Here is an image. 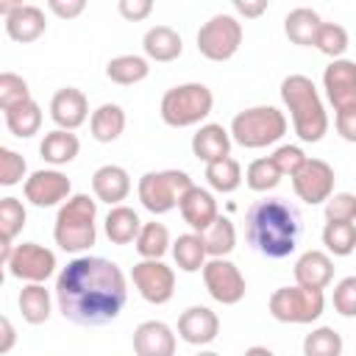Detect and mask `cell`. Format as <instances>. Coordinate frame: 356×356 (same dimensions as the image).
<instances>
[{
	"mask_svg": "<svg viewBox=\"0 0 356 356\" xmlns=\"http://www.w3.org/2000/svg\"><path fill=\"white\" fill-rule=\"evenodd\" d=\"M89 131L97 142H114L125 131V111L117 103H103L89 117Z\"/></svg>",
	"mask_w": 356,
	"mask_h": 356,
	"instance_id": "83f0119b",
	"label": "cell"
},
{
	"mask_svg": "<svg viewBox=\"0 0 356 356\" xmlns=\"http://www.w3.org/2000/svg\"><path fill=\"white\" fill-rule=\"evenodd\" d=\"M314 47H317L323 56H328L331 61H337V58H342L345 50H348V31H345L342 25H337V22H323V25H320V33H317V39H314Z\"/></svg>",
	"mask_w": 356,
	"mask_h": 356,
	"instance_id": "ab89813d",
	"label": "cell"
},
{
	"mask_svg": "<svg viewBox=\"0 0 356 356\" xmlns=\"http://www.w3.org/2000/svg\"><path fill=\"white\" fill-rule=\"evenodd\" d=\"M195 356H220V353H214V350H200V353H195Z\"/></svg>",
	"mask_w": 356,
	"mask_h": 356,
	"instance_id": "f5cc1de1",
	"label": "cell"
},
{
	"mask_svg": "<svg viewBox=\"0 0 356 356\" xmlns=\"http://www.w3.org/2000/svg\"><path fill=\"white\" fill-rule=\"evenodd\" d=\"M270 314L278 323H292V325H306L320 320L325 309V295L323 289H309V286H278L270 300H267Z\"/></svg>",
	"mask_w": 356,
	"mask_h": 356,
	"instance_id": "ba28073f",
	"label": "cell"
},
{
	"mask_svg": "<svg viewBox=\"0 0 356 356\" xmlns=\"http://www.w3.org/2000/svg\"><path fill=\"white\" fill-rule=\"evenodd\" d=\"M300 231V211L284 197L256 200L245 214V236L250 248L267 259H286L295 253Z\"/></svg>",
	"mask_w": 356,
	"mask_h": 356,
	"instance_id": "7a4b0ae2",
	"label": "cell"
},
{
	"mask_svg": "<svg viewBox=\"0 0 356 356\" xmlns=\"http://www.w3.org/2000/svg\"><path fill=\"white\" fill-rule=\"evenodd\" d=\"M92 192L97 200L108 206H122V200L131 192V175L120 164H103L92 175Z\"/></svg>",
	"mask_w": 356,
	"mask_h": 356,
	"instance_id": "ffe728a7",
	"label": "cell"
},
{
	"mask_svg": "<svg viewBox=\"0 0 356 356\" xmlns=\"http://www.w3.org/2000/svg\"><path fill=\"white\" fill-rule=\"evenodd\" d=\"M178 211H181L184 222H186L195 234H203V231H206V228L220 217L214 195H211L209 189H203V186H192V189L181 197Z\"/></svg>",
	"mask_w": 356,
	"mask_h": 356,
	"instance_id": "d6986e66",
	"label": "cell"
},
{
	"mask_svg": "<svg viewBox=\"0 0 356 356\" xmlns=\"http://www.w3.org/2000/svg\"><path fill=\"white\" fill-rule=\"evenodd\" d=\"M231 142L234 139H231V131L228 128H222L220 122H206L192 136V153L200 161L211 164V161H220V159L231 156Z\"/></svg>",
	"mask_w": 356,
	"mask_h": 356,
	"instance_id": "603a6c76",
	"label": "cell"
},
{
	"mask_svg": "<svg viewBox=\"0 0 356 356\" xmlns=\"http://www.w3.org/2000/svg\"><path fill=\"white\" fill-rule=\"evenodd\" d=\"M3 117H6V128L19 139H28V136L39 134V128H42V108L36 100L14 106V108L3 111Z\"/></svg>",
	"mask_w": 356,
	"mask_h": 356,
	"instance_id": "d6a6232c",
	"label": "cell"
},
{
	"mask_svg": "<svg viewBox=\"0 0 356 356\" xmlns=\"http://www.w3.org/2000/svg\"><path fill=\"white\" fill-rule=\"evenodd\" d=\"M150 72V64L145 56H134V53H125V56H114L108 64H106V78L120 83V86H134L139 81H145Z\"/></svg>",
	"mask_w": 356,
	"mask_h": 356,
	"instance_id": "4dcf8cb0",
	"label": "cell"
},
{
	"mask_svg": "<svg viewBox=\"0 0 356 356\" xmlns=\"http://www.w3.org/2000/svg\"><path fill=\"white\" fill-rule=\"evenodd\" d=\"M206 181H209V186H211L214 192L231 195V192H236L239 184H242V167H239V161H236L234 156H225V159H220V161L206 164Z\"/></svg>",
	"mask_w": 356,
	"mask_h": 356,
	"instance_id": "836d02e7",
	"label": "cell"
},
{
	"mask_svg": "<svg viewBox=\"0 0 356 356\" xmlns=\"http://www.w3.org/2000/svg\"><path fill=\"white\" fill-rule=\"evenodd\" d=\"M44 31H47V22H44V11L39 6L19 3V8L11 17H6V33H8V39H14L19 44L36 42Z\"/></svg>",
	"mask_w": 356,
	"mask_h": 356,
	"instance_id": "cb8c5ba5",
	"label": "cell"
},
{
	"mask_svg": "<svg viewBox=\"0 0 356 356\" xmlns=\"http://www.w3.org/2000/svg\"><path fill=\"white\" fill-rule=\"evenodd\" d=\"M28 172L25 159L11 150V147H0V184L3 186H17Z\"/></svg>",
	"mask_w": 356,
	"mask_h": 356,
	"instance_id": "7bdbcfd3",
	"label": "cell"
},
{
	"mask_svg": "<svg viewBox=\"0 0 356 356\" xmlns=\"http://www.w3.org/2000/svg\"><path fill=\"white\" fill-rule=\"evenodd\" d=\"M281 172H278V167L273 164V159L267 156V159H253L250 164H248V170H245V184L253 189V192H270V189H275L278 184H281Z\"/></svg>",
	"mask_w": 356,
	"mask_h": 356,
	"instance_id": "74e56055",
	"label": "cell"
},
{
	"mask_svg": "<svg viewBox=\"0 0 356 356\" xmlns=\"http://www.w3.org/2000/svg\"><path fill=\"white\" fill-rule=\"evenodd\" d=\"M0 337H3L0 339V353H8L14 348V342H17V331H14L8 317H0Z\"/></svg>",
	"mask_w": 356,
	"mask_h": 356,
	"instance_id": "f907efd6",
	"label": "cell"
},
{
	"mask_svg": "<svg viewBox=\"0 0 356 356\" xmlns=\"http://www.w3.org/2000/svg\"><path fill=\"white\" fill-rule=\"evenodd\" d=\"M142 50H145V58L147 61L167 64V61H175L184 53V42H181V33L175 28H170V25H153L142 36Z\"/></svg>",
	"mask_w": 356,
	"mask_h": 356,
	"instance_id": "7402d4cb",
	"label": "cell"
},
{
	"mask_svg": "<svg viewBox=\"0 0 356 356\" xmlns=\"http://www.w3.org/2000/svg\"><path fill=\"white\" fill-rule=\"evenodd\" d=\"M142 225L145 222L139 220V214L131 206H111L108 214H106V222H103L106 236L114 245H131V242H136Z\"/></svg>",
	"mask_w": 356,
	"mask_h": 356,
	"instance_id": "484cf974",
	"label": "cell"
},
{
	"mask_svg": "<svg viewBox=\"0 0 356 356\" xmlns=\"http://www.w3.org/2000/svg\"><path fill=\"white\" fill-rule=\"evenodd\" d=\"M242 356H275V353H273L270 348H264V345H250Z\"/></svg>",
	"mask_w": 356,
	"mask_h": 356,
	"instance_id": "816d5d0a",
	"label": "cell"
},
{
	"mask_svg": "<svg viewBox=\"0 0 356 356\" xmlns=\"http://www.w3.org/2000/svg\"><path fill=\"white\" fill-rule=\"evenodd\" d=\"M281 100L292 117V128L300 142H320L328 134V114L312 78L295 72L281 81Z\"/></svg>",
	"mask_w": 356,
	"mask_h": 356,
	"instance_id": "3957f363",
	"label": "cell"
},
{
	"mask_svg": "<svg viewBox=\"0 0 356 356\" xmlns=\"http://www.w3.org/2000/svg\"><path fill=\"white\" fill-rule=\"evenodd\" d=\"M72 184L61 170H36L25 178V200L36 209H50L67 203L72 195Z\"/></svg>",
	"mask_w": 356,
	"mask_h": 356,
	"instance_id": "5bb4252c",
	"label": "cell"
},
{
	"mask_svg": "<svg viewBox=\"0 0 356 356\" xmlns=\"http://www.w3.org/2000/svg\"><path fill=\"white\" fill-rule=\"evenodd\" d=\"M203 245H206V253H209V259H225L234 248H236V228H234V222L228 220V217H217L203 234Z\"/></svg>",
	"mask_w": 356,
	"mask_h": 356,
	"instance_id": "1f68e13d",
	"label": "cell"
},
{
	"mask_svg": "<svg viewBox=\"0 0 356 356\" xmlns=\"http://www.w3.org/2000/svg\"><path fill=\"white\" fill-rule=\"evenodd\" d=\"M117 11H120L128 22H139V19H147V17H150L153 3H150V0H120V3H117Z\"/></svg>",
	"mask_w": 356,
	"mask_h": 356,
	"instance_id": "bcb514c9",
	"label": "cell"
},
{
	"mask_svg": "<svg viewBox=\"0 0 356 356\" xmlns=\"http://www.w3.org/2000/svg\"><path fill=\"white\" fill-rule=\"evenodd\" d=\"M97 200L78 192L67 203H61L56 222H53V239L67 253H83L97 239Z\"/></svg>",
	"mask_w": 356,
	"mask_h": 356,
	"instance_id": "277c9868",
	"label": "cell"
},
{
	"mask_svg": "<svg viewBox=\"0 0 356 356\" xmlns=\"http://www.w3.org/2000/svg\"><path fill=\"white\" fill-rule=\"evenodd\" d=\"M8 275L28 281V284H44L56 273V253L36 242L14 245V253L8 259Z\"/></svg>",
	"mask_w": 356,
	"mask_h": 356,
	"instance_id": "30bf717a",
	"label": "cell"
},
{
	"mask_svg": "<svg viewBox=\"0 0 356 356\" xmlns=\"http://www.w3.org/2000/svg\"><path fill=\"white\" fill-rule=\"evenodd\" d=\"M28 100H33L31 89H28V81L22 75H17V72H3L0 75V108L8 111V108L22 106Z\"/></svg>",
	"mask_w": 356,
	"mask_h": 356,
	"instance_id": "60d3db41",
	"label": "cell"
},
{
	"mask_svg": "<svg viewBox=\"0 0 356 356\" xmlns=\"http://www.w3.org/2000/svg\"><path fill=\"white\" fill-rule=\"evenodd\" d=\"M47 8L61 19H75V17H81L86 11V3L83 0H50Z\"/></svg>",
	"mask_w": 356,
	"mask_h": 356,
	"instance_id": "7dc6e473",
	"label": "cell"
},
{
	"mask_svg": "<svg viewBox=\"0 0 356 356\" xmlns=\"http://www.w3.org/2000/svg\"><path fill=\"white\" fill-rule=\"evenodd\" d=\"M303 356H342V337L331 325L312 328L303 337Z\"/></svg>",
	"mask_w": 356,
	"mask_h": 356,
	"instance_id": "d590c367",
	"label": "cell"
},
{
	"mask_svg": "<svg viewBox=\"0 0 356 356\" xmlns=\"http://www.w3.org/2000/svg\"><path fill=\"white\" fill-rule=\"evenodd\" d=\"M270 159H273V164L278 167L281 175H289V178H292V175L306 164L309 156H306L298 145H281V147H275V153H273Z\"/></svg>",
	"mask_w": 356,
	"mask_h": 356,
	"instance_id": "f6af8a7d",
	"label": "cell"
},
{
	"mask_svg": "<svg viewBox=\"0 0 356 356\" xmlns=\"http://www.w3.org/2000/svg\"><path fill=\"white\" fill-rule=\"evenodd\" d=\"M325 220L328 222H353L356 220V195L353 192H334L325 200Z\"/></svg>",
	"mask_w": 356,
	"mask_h": 356,
	"instance_id": "b9f144b4",
	"label": "cell"
},
{
	"mask_svg": "<svg viewBox=\"0 0 356 356\" xmlns=\"http://www.w3.org/2000/svg\"><path fill=\"white\" fill-rule=\"evenodd\" d=\"M78 150H81L78 136H75L72 131H61V128L44 134V139H42V145H39L42 159H44L47 164H53V167L70 164V161L78 156Z\"/></svg>",
	"mask_w": 356,
	"mask_h": 356,
	"instance_id": "f1b7e54d",
	"label": "cell"
},
{
	"mask_svg": "<svg viewBox=\"0 0 356 356\" xmlns=\"http://www.w3.org/2000/svg\"><path fill=\"white\" fill-rule=\"evenodd\" d=\"M25 220H28V211L22 206L19 197H3L0 200V234H3V242H14V236L25 228Z\"/></svg>",
	"mask_w": 356,
	"mask_h": 356,
	"instance_id": "f35d334b",
	"label": "cell"
},
{
	"mask_svg": "<svg viewBox=\"0 0 356 356\" xmlns=\"http://www.w3.org/2000/svg\"><path fill=\"white\" fill-rule=\"evenodd\" d=\"M134 245H136V253H139L142 259H161V256L172 248L167 225H164V222H156V220L142 225V231H139V236H136Z\"/></svg>",
	"mask_w": 356,
	"mask_h": 356,
	"instance_id": "e575fe53",
	"label": "cell"
},
{
	"mask_svg": "<svg viewBox=\"0 0 356 356\" xmlns=\"http://www.w3.org/2000/svg\"><path fill=\"white\" fill-rule=\"evenodd\" d=\"M172 259L175 264L184 270V273H197L206 267L209 261V253H206V245H203V236L189 231V234H181L175 242H172Z\"/></svg>",
	"mask_w": 356,
	"mask_h": 356,
	"instance_id": "f546056e",
	"label": "cell"
},
{
	"mask_svg": "<svg viewBox=\"0 0 356 356\" xmlns=\"http://www.w3.org/2000/svg\"><path fill=\"white\" fill-rule=\"evenodd\" d=\"M214 108V95L206 83H181L164 92L159 114L170 128H189L203 122Z\"/></svg>",
	"mask_w": 356,
	"mask_h": 356,
	"instance_id": "8992f818",
	"label": "cell"
},
{
	"mask_svg": "<svg viewBox=\"0 0 356 356\" xmlns=\"http://www.w3.org/2000/svg\"><path fill=\"white\" fill-rule=\"evenodd\" d=\"M19 314L25 323L31 325H42L50 320V312H53V298L50 292L44 289V284H25L19 289Z\"/></svg>",
	"mask_w": 356,
	"mask_h": 356,
	"instance_id": "4316f807",
	"label": "cell"
},
{
	"mask_svg": "<svg viewBox=\"0 0 356 356\" xmlns=\"http://www.w3.org/2000/svg\"><path fill=\"white\" fill-rule=\"evenodd\" d=\"M334 312L342 314V317H356V275H348L342 278L337 286H334Z\"/></svg>",
	"mask_w": 356,
	"mask_h": 356,
	"instance_id": "ee69618b",
	"label": "cell"
},
{
	"mask_svg": "<svg viewBox=\"0 0 356 356\" xmlns=\"http://www.w3.org/2000/svg\"><path fill=\"white\" fill-rule=\"evenodd\" d=\"M131 278L139 295L153 306H161L175 295V273L161 259H142L139 264H134Z\"/></svg>",
	"mask_w": 356,
	"mask_h": 356,
	"instance_id": "7c38bea8",
	"label": "cell"
},
{
	"mask_svg": "<svg viewBox=\"0 0 356 356\" xmlns=\"http://www.w3.org/2000/svg\"><path fill=\"white\" fill-rule=\"evenodd\" d=\"M228 131L239 147L259 150V147L275 145L286 134V117L275 106H250L231 120Z\"/></svg>",
	"mask_w": 356,
	"mask_h": 356,
	"instance_id": "5b68a950",
	"label": "cell"
},
{
	"mask_svg": "<svg viewBox=\"0 0 356 356\" xmlns=\"http://www.w3.org/2000/svg\"><path fill=\"white\" fill-rule=\"evenodd\" d=\"M323 89L334 111H345L356 106V61L337 58L323 72Z\"/></svg>",
	"mask_w": 356,
	"mask_h": 356,
	"instance_id": "9a60e30c",
	"label": "cell"
},
{
	"mask_svg": "<svg viewBox=\"0 0 356 356\" xmlns=\"http://www.w3.org/2000/svg\"><path fill=\"white\" fill-rule=\"evenodd\" d=\"M323 245L334 256H350L356 250V222H325Z\"/></svg>",
	"mask_w": 356,
	"mask_h": 356,
	"instance_id": "8d00e7d4",
	"label": "cell"
},
{
	"mask_svg": "<svg viewBox=\"0 0 356 356\" xmlns=\"http://www.w3.org/2000/svg\"><path fill=\"white\" fill-rule=\"evenodd\" d=\"M192 186L195 184H192L189 172H184V170H150L139 178L136 195H139V203L150 214H167L181 203V197Z\"/></svg>",
	"mask_w": 356,
	"mask_h": 356,
	"instance_id": "52a82bcc",
	"label": "cell"
},
{
	"mask_svg": "<svg viewBox=\"0 0 356 356\" xmlns=\"http://www.w3.org/2000/svg\"><path fill=\"white\" fill-rule=\"evenodd\" d=\"M242 44V22L234 14H214L197 31V50L209 61H228Z\"/></svg>",
	"mask_w": 356,
	"mask_h": 356,
	"instance_id": "9c48e42d",
	"label": "cell"
},
{
	"mask_svg": "<svg viewBox=\"0 0 356 356\" xmlns=\"http://www.w3.org/2000/svg\"><path fill=\"white\" fill-rule=\"evenodd\" d=\"M56 306L64 320L95 328L120 317L128 300L122 270L103 256H75L56 275Z\"/></svg>",
	"mask_w": 356,
	"mask_h": 356,
	"instance_id": "6da1fadb",
	"label": "cell"
},
{
	"mask_svg": "<svg viewBox=\"0 0 356 356\" xmlns=\"http://www.w3.org/2000/svg\"><path fill=\"white\" fill-rule=\"evenodd\" d=\"M334 278V259L323 250H306L295 261V281L298 286L325 289Z\"/></svg>",
	"mask_w": 356,
	"mask_h": 356,
	"instance_id": "44dd1931",
	"label": "cell"
},
{
	"mask_svg": "<svg viewBox=\"0 0 356 356\" xmlns=\"http://www.w3.org/2000/svg\"><path fill=\"white\" fill-rule=\"evenodd\" d=\"M234 11L242 14V17H261L267 11V3L259 0V3H250V0H234Z\"/></svg>",
	"mask_w": 356,
	"mask_h": 356,
	"instance_id": "681fc988",
	"label": "cell"
},
{
	"mask_svg": "<svg viewBox=\"0 0 356 356\" xmlns=\"http://www.w3.org/2000/svg\"><path fill=\"white\" fill-rule=\"evenodd\" d=\"M136 356H175V334L161 320H145L134 331Z\"/></svg>",
	"mask_w": 356,
	"mask_h": 356,
	"instance_id": "ac0fdd59",
	"label": "cell"
},
{
	"mask_svg": "<svg viewBox=\"0 0 356 356\" xmlns=\"http://www.w3.org/2000/svg\"><path fill=\"white\" fill-rule=\"evenodd\" d=\"M320 25H323L320 14L306 6H298L284 17V33L289 36L292 44H300V47H314Z\"/></svg>",
	"mask_w": 356,
	"mask_h": 356,
	"instance_id": "d4e9b609",
	"label": "cell"
},
{
	"mask_svg": "<svg viewBox=\"0 0 356 356\" xmlns=\"http://www.w3.org/2000/svg\"><path fill=\"white\" fill-rule=\"evenodd\" d=\"M334 167L323 159H306V164L292 175V189L295 195L309 203V206H317V203H325L331 195H334Z\"/></svg>",
	"mask_w": 356,
	"mask_h": 356,
	"instance_id": "4fadbf2b",
	"label": "cell"
},
{
	"mask_svg": "<svg viewBox=\"0 0 356 356\" xmlns=\"http://www.w3.org/2000/svg\"><path fill=\"white\" fill-rule=\"evenodd\" d=\"M89 117V100L81 89L75 86H64L50 97V120L61 128V131H75L86 122Z\"/></svg>",
	"mask_w": 356,
	"mask_h": 356,
	"instance_id": "2e32d148",
	"label": "cell"
},
{
	"mask_svg": "<svg viewBox=\"0 0 356 356\" xmlns=\"http://www.w3.org/2000/svg\"><path fill=\"white\" fill-rule=\"evenodd\" d=\"M220 334V317L209 306H189L178 317V337L189 345H209Z\"/></svg>",
	"mask_w": 356,
	"mask_h": 356,
	"instance_id": "e0dca14e",
	"label": "cell"
},
{
	"mask_svg": "<svg viewBox=\"0 0 356 356\" xmlns=\"http://www.w3.org/2000/svg\"><path fill=\"white\" fill-rule=\"evenodd\" d=\"M203 273V284L209 289V295L222 303V306H236L245 298V275L239 273V267L228 259H209Z\"/></svg>",
	"mask_w": 356,
	"mask_h": 356,
	"instance_id": "8fae6325",
	"label": "cell"
},
{
	"mask_svg": "<svg viewBox=\"0 0 356 356\" xmlns=\"http://www.w3.org/2000/svg\"><path fill=\"white\" fill-rule=\"evenodd\" d=\"M337 134L345 139V142H356V106L353 108H345V111H337Z\"/></svg>",
	"mask_w": 356,
	"mask_h": 356,
	"instance_id": "c3c4849f",
	"label": "cell"
}]
</instances>
